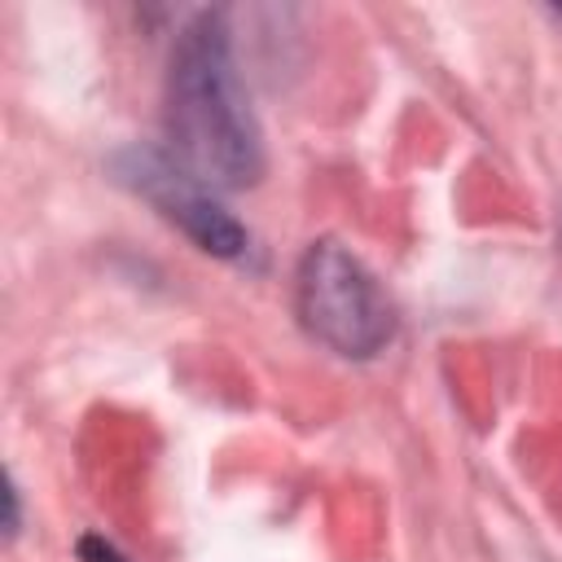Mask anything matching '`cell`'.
<instances>
[{"mask_svg": "<svg viewBox=\"0 0 562 562\" xmlns=\"http://www.w3.org/2000/svg\"><path fill=\"white\" fill-rule=\"evenodd\" d=\"M558 18H562V9H558Z\"/></svg>", "mask_w": 562, "mask_h": 562, "instance_id": "obj_6", "label": "cell"}, {"mask_svg": "<svg viewBox=\"0 0 562 562\" xmlns=\"http://www.w3.org/2000/svg\"><path fill=\"white\" fill-rule=\"evenodd\" d=\"M75 553H79V562H127V558H123L105 536H79Z\"/></svg>", "mask_w": 562, "mask_h": 562, "instance_id": "obj_4", "label": "cell"}, {"mask_svg": "<svg viewBox=\"0 0 562 562\" xmlns=\"http://www.w3.org/2000/svg\"><path fill=\"white\" fill-rule=\"evenodd\" d=\"M167 154L211 189H246L263 176V132L220 9H202L176 35L167 61Z\"/></svg>", "mask_w": 562, "mask_h": 562, "instance_id": "obj_1", "label": "cell"}, {"mask_svg": "<svg viewBox=\"0 0 562 562\" xmlns=\"http://www.w3.org/2000/svg\"><path fill=\"white\" fill-rule=\"evenodd\" d=\"M114 171L123 184H132L145 202H154L171 224H180L198 250L215 255V259H246L250 250V233L220 206L215 189L202 184L193 171H184L167 149H123L114 158Z\"/></svg>", "mask_w": 562, "mask_h": 562, "instance_id": "obj_3", "label": "cell"}, {"mask_svg": "<svg viewBox=\"0 0 562 562\" xmlns=\"http://www.w3.org/2000/svg\"><path fill=\"white\" fill-rule=\"evenodd\" d=\"M4 501H9V518H4V536L13 540V536H18V487H13V479L4 483Z\"/></svg>", "mask_w": 562, "mask_h": 562, "instance_id": "obj_5", "label": "cell"}, {"mask_svg": "<svg viewBox=\"0 0 562 562\" xmlns=\"http://www.w3.org/2000/svg\"><path fill=\"white\" fill-rule=\"evenodd\" d=\"M294 312L321 347L347 360L378 356L395 334V307L386 290L338 237H321L303 250L294 272Z\"/></svg>", "mask_w": 562, "mask_h": 562, "instance_id": "obj_2", "label": "cell"}]
</instances>
